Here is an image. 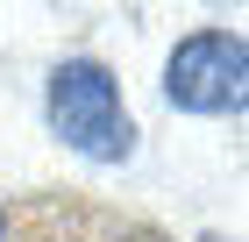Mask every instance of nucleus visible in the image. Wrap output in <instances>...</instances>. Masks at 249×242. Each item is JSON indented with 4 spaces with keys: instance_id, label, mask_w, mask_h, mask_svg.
Here are the masks:
<instances>
[{
    "instance_id": "1",
    "label": "nucleus",
    "mask_w": 249,
    "mask_h": 242,
    "mask_svg": "<svg viewBox=\"0 0 249 242\" xmlns=\"http://www.w3.org/2000/svg\"><path fill=\"white\" fill-rule=\"evenodd\" d=\"M43 107H50V135L71 157H86V164H128L135 157V121H128V100H121V78L100 57L50 64Z\"/></svg>"
},
{
    "instance_id": "2",
    "label": "nucleus",
    "mask_w": 249,
    "mask_h": 242,
    "mask_svg": "<svg viewBox=\"0 0 249 242\" xmlns=\"http://www.w3.org/2000/svg\"><path fill=\"white\" fill-rule=\"evenodd\" d=\"M164 100L178 114H242L249 107V43L235 29H192L164 64Z\"/></svg>"
},
{
    "instance_id": "3",
    "label": "nucleus",
    "mask_w": 249,
    "mask_h": 242,
    "mask_svg": "<svg viewBox=\"0 0 249 242\" xmlns=\"http://www.w3.org/2000/svg\"><path fill=\"white\" fill-rule=\"evenodd\" d=\"M7 242H164L157 228H142V221H128V214H107V206H93V200H21V206H7Z\"/></svg>"
},
{
    "instance_id": "4",
    "label": "nucleus",
    "mask_w": 249,
    "mask_h": 242,
    "mask_svg": "<svg viewBox=\"0 0 249 242\" xmlns=\"http://www.w3.org/2000/svg\"><path fill=\"white\" fill-rule=\"evenodd\" d=\"M0 242H7V206H0Z\"/></svg>"
}]
</instances>
